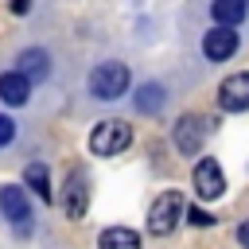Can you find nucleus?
<instances>
[{
	"label": "nucleus",
	"mask_w": 249,
	"mask_h": 249,
	"mask_svg": "<svg viewBox=\"0 0 249 249\" xmlns=\"http://www.w3.org/2000/svg\"><path fill=\"white\" fill-rule=\"evenodd\" d=\"M89 93H93L97 101H117V97H124V93H128V66L117 62V58L97 62V66L89 70Z\"/></svg>",
	"instance_id": "nucleus-1"
},
{
	"label": "nucleus",
	"mask_w": 249,
	"mask_h": 249,
	"mask_svg": "<svg viewBox=\"0 0 249 249\" xmlns=\"http://www.w3.org/2000/svg\"><path fill=\"white\" fill-rule=\"evenodd\" d=\"M132 144V124L124 121H97L93 132H89V152L93 156H121L124 148Z\"/></svg>",
	"instance_id": "nucleus-2"
},
{
	"label": "nucleus",
	"mask_w": 249,
	"mask_h": 249,
	"mask_svg": "<svg viewBox=\"0 0 249 249\" xmlns=\"http://www.w3.org/2000/svg\"><path fill=\"white\" fill-rule=\"evenodd\" d=\"M183 214H187V210H183V195H179V191H163V195L152 202V210H148V233H152V237H167V233L179 226Z\"/></svg>",
	"instance_id": "nucleus-3"
},
{
	"label": "nucleus",
	"mask_w": 249,
	"mask_h": 249,
	"mask_svg": "<svg viewBox=\"0 0 249 249\" xmlns=\"http://www.w3.org/2000/svg\"><path fill=\"white\" fill-rule=\"evenodd\" d=\"M0 210H4V218H8L19 233H27V230H31V202H27L23 187H16V183L0 187Z\"/></svg>",
	"instance_id": "nucleus-4"
},
{
	"label": "nucleus",
	"mask_w": 249,
	"mask_h": 249,
	"mask_svg": "<svg viewBox=\"0 0 249 249\" xmlns=\"http://www.w3.org/2000/svg\"><path fill=\"white\" fill-rule=\"evenodd\" d=\"M191 183H195V195L198 198H222V191H226V179H222V167H218V160H210V156H202L198 163H195V175H191Z\"/></svg>",
	"instance_id": "nucleus-5"
},
{
	"label": "nucleus",
	"mask_w": 249,
	"mask_h": 249,
	"mask_svg": "<svg viewBox=\"0 0 249 249\" xmlns=\"http://www.w3.org/2000/svg\"><path fill=\"white\" fill-rule=\"evenodd\" d=\"M237 47H241V39H237V31L226 27V23H218L214 31L202 35V54H206L210 62H226V58H233Z\"/></svg>",
	"instance_id": "nucleus-6"
},
{
	"label": "nucleus",
	"mask_w": 249,
	"mask_h": 249,
	"mask_svg": "<svg viewBox=\"0 0 249 249\" xmlns=\"http://www.w3.org/2000/svg\"><path fill=\"white\" fill-rule=\"evenodd\" d=\"M218 105H222L226 113H245V109H249V70L230 74V78L218 86Z\"/></svg>",
	"instance_id": "nucleus-7"
},
{
	"label": "nucleus",
	"mask_w": 249,
	"mask_h": 249,
	"mask_svg": "<svg viewBox=\"0 0 249 249\" xmlns=\"http://www.w3.org/2000/svg\"><path fill=\"white\" fill-rule=\"evenodd\" d=\"M175 148L183 156H198L202 152V121L195 113H183L179 124H175Z\"/></svg>",
	"instance_id": "nucleus-8"
},
{
	"label": "nucleus",
	"mask_w": 249,
	"mask_h": 249,
	"mask_svg": "<svg viewBox=\"0 0 249 249\" xmlns=\"http://www.w3.org/2000/svg\"><path fill=\"white\" fill-rule=\"evenodd\" d=\"M62 206H66V218H74V222L86 214V206H89V187H86V175H82V171H70Z\"/></svg>",
	"instance_id": "nucleus-9"
},
{
	"label": "nucleus",
	"mask_w": 249,
	"mask_h": 249,
	"mask_svg": "<svg viewBox=\"0 0 249 249\" xmlns=\"http://www.w3.org/2000/svg\"><path fill=\"white\" fill-rule=\"evenodd\" d=\"M27 97H31V78L27 74H19V70L0 74V101L4 105H27Z\"/></svg>",
	"instance_id": "nucleus-10"
},
{
	"label": "nucleus",
	"mask_w": 249,
	"mask_h": 249,
	"mask_svg": "<svg viewBox=\"0 0 249 249\" xmlns=\"http://www.w3.org/2000/svg\"><path fill=\"white\" fill-rule=\"evenodd\" d=\"M16 70L27 74L31 82H47V74H51V54H47L43 47H27V51L16 58Z\"/></svg>",
	"instance_id": "nucleus-11"
},
{
	"label": "nucleus",
	"mask_w": 249,
	"mask_h": 249,
	"mask_svg": "<svg viewBox=\"0 0 249 249\" xmlns=\"http://www.w3.org/2000/svg\"><path fill=\"white\" fill-rule=\"evenodd\" d=\"M245 0H210V16H214V23H226V27H237L241 19H245Z\"/></svg>",
	"instance_id": "nucleus-12"
},
{
	"label": "nucleus",
	"mask_w": 249,
	"mask_h": 249,
	"mask_svg": "<svg viewBox=\"0 0 249 249\" xmlns=\"http://www.w3.org/2000/svg\"><path fill=\"white\" fill-rule=\"evenodd\" d=\"M101 249H140V233L128 230V226H109L101 237H97Z\"/></svg>",
	"instance_id": "nucleus-13"
},
{
	"label": "nucleus",
	"mask_w": 249,
	"mask_h": 249,
	"mask_svg": "<svg viewBox=\"0 0 249 249\" xmlns=\"http://www.w3.org/2000/svg\"><path fill=\"white\" fill-rule=\"evenodd\" d=\"M163 101H167V93H163L160 82H144V86L136 89V109H140V113H160Z\"/></svg>",
	"instance_id": "nucleus-14"
},
{
	"label": "nucleus",
	"mask_w": 249,
	"mask_h": 249,
	"mask_svg": "<svg viewBox=\"0 0 249 249\" xmlns=\"http://www.w3.org/2000/svg\"><path fill=\"white\" fill-rule=\"evenodd\" d=\"M23 187H31L43 202H51V171H47V163H27V171H23Z\"/></svg>",
	"instance_id": "nucleus-15"
},
{
	"label": "nucleus",
	"mask_w": 249,
	"mask_h": 249,
	"mask_svg": "<svg viewBox=\"0 0 249 249\" xmlns=\"http://www.w3.org/2000/svg\"><path fill=\"white\" fill-rule=\"evenodd\" d=\"M12 140H16V121H12V117H4V113H0V148H8V144H12Z\"/></svg>",
	"instance_id": "nucleus-16"
},
{
	"label": "nucleus",
	"mask_w": 249,
	"mask_h": 249,
	"mask_svg": "<svg viewBox=\"0 0 249 249\" xmlns=\"http://www.w3.org/2000/svg\"><path fill=\"white\" fill-rule=\"evenodd\" d=\"M187 218H191L195 226H214V214H206L202 206H195V210H187Z\"/></svg>",
	"instance_id": "nucleus-17"
},
{
	"label": "nucleus",
	"mask_w": 249,
	"mask_h": 249,
	"mask_svg": "<svg viewBox=\"0 0 249 249\" xmlns=\"http://www.w3.org/2000/svg\"><path fill=\"white\" fill-rule=\"evenodd\" d=\"M237 241H241V249H249V222L237 226Z\"/></svg>",
	"instance_id": "nucleus-18"
},
{
	"label": "nucleus",
	"mask_w": 249,
	"mask_h": 249,
	"mask_svg": "<svg viewBox=\"0 0 249 249\" xmlns=\"http://www.w3.org/2000/svg\"><path fill=\"white\" fill-rule=\"evenodd\" d=\"M27 8H31V0H12V12H16V16H23Z\"/></svg>",
	"instance_id": "nucleus-19"
},
{
	"label": "nucleus",
	"mask_w": 249,
	"mask_h": 249,
	"mask_svg": "<svg viewBox=\"0 0 249 249\" xmlns=\"http://www.w3.org/2000/svg\"><path fill=\"white\" fill-rule=\"evenodd\" d=\"M245 4H249V0H245Z\"/></svg>",
	"instance_id": "nucleus-20"
}]
</instances>
